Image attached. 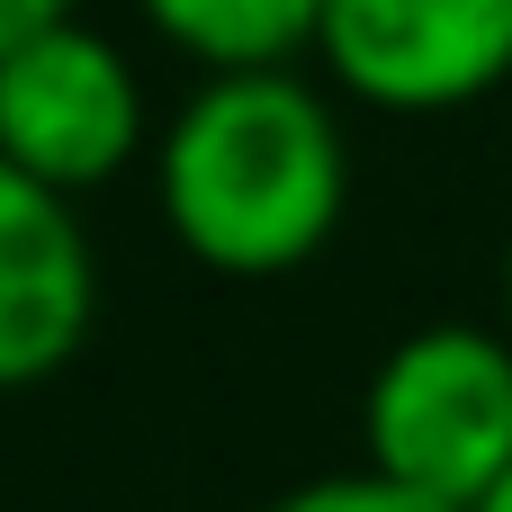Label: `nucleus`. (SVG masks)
Listing matches in <instances>:
<instances>
[{
	"label": "nucleus",
	"mask_w": 512,
	"mask_h": 512,
	"mask_svg": "<svg viewBox=\"0 0 512 512\" xmlns=\"http://www.w3.org/2000/svg\"><path fill=\"white\" fill-rule=\"evenodd\" d=\"M153 198L198 270L288 279L342 234L351 207L342 117L288 63L207 72L153 153Z\"/></svg>",
	"instance_id": "obj_1"
},
{
	"label": "nucleus",
	"mask_w": 512,
	"mask_h": 512,
	"mask_svg": "<svg viewBox=\"0 0 512 512\" xmlns=\"http://www.w3.org/2000/svg\"><path fill=\"white\" fill-rule=\"evenodd\" d=\"M369 468L441 504H486L512 477V333L504 324H423L405 333L360 396Z\"/></svg>",
	"instance_id": "obj_2"
},
{
	"label": "nucleus",
	"mask_w": 512,
	"mask_h": 512,
	"mask_svg": "<svg viewBox=\"0 0 512 512\" xmlns=\"http://www.w3.org/2000/svg\"><path fill=\"white\" fill-rule=\"evenodd\" d=\"M153 18L162 45H180L207 72H243V63H297L315 54L324 0H135Z\"/></svg>",
	"instance_id": "obj_6"
},
{
	"label": "nucleus",
	"mask_w": 512,
	"mask_h": 512,
	"mask_svg": "<svg viewBox=\"0 0 512 512\" xmlns=\"http://www.w3.org/2000/svg\"><path fill=\"white\" fill-rule=\"evenodd\" d=\"M324 72L387 117H450L512 81V0H324Z\"/></svg>",
	"instance_id": "obj_4"
},
{
	"label": "nucleus",
	"mask_w": 512,
	"mask_h": 512,
	"mask_svg": "<svg viewBox=\"0 0 512 512\" xmlns=\"http://www.w3.org/2000/svg\"><path fill=\"white\" fill-rule=\"evenodd\" d=\"M477 512H512V477H504V486H495V495H486Z\"/></svg>",
	"instance_id": "obj_9"
},
{
	"label": "nucleus",
	"mask_w": 512,
	"mask_h": 512,
	"mask_svg": "<svg viewBox=\"0 0 512 512\" xmlns=\"http://www.w3.org/2000/svg\"><path fill=\"white\" fill-rule=\"evenodd\" d=\"M261 512H468V504H441L423 486H396L387 468H351V477H315V486H297V495H279V504H261Z\"/></svg>",
	"instance_id": "obj_7"
},
{
	"label": "nucleus",
	"mask_w": 512,
	"mask_h": 512,
	"mask_svg": "<svg viewBox=\"0 0 512 512\" xmlns=\"http://www.w3.org/2000/svg\"><path fill=\"white\" fill-rule=\"evenodd\" d=\"M99 315V261L63 189L0 153V396L45 387L81 360Z\"/></svg>",
	"instance_id": "obj_5"
},
{
	"label": "nucleus",
	"mask_w": 512,
	"mask_h": 512,
	"mask_svg": "<svg viewBox=\"0 0 512 512\" xmlns=\"http://www.w3.org/2000/svg\"><path fill=\"white\" fill-rule=\"evenodd\" d=\"M135 144H144V81L117 54V36L54 18L0 54V153L18 171L81 198L108 189L135 162Z\"/></svg>",
	"instance_id": "obj_3"
},
{
	"label": "nucleus",
	"mask_w": 512,
	"mask_h": 512,
	"mask_svg": "<svg viewBox=\"0 0 512 512\" xmlns=\"http://www.w3.org/2000/svg\"><path fill=\"white\" fill-rule=\"evenodd\" d=\"M54 18H72V0H0V54L27 45L36 27H54Z\"/></svg>",
	"instance_id": "obj_8"
},
{
	"label": "nucleus",
	"mask_w": 512,
	"mask_h": 512,
	"mask_svg": "<svg viewBox=\"0 0 512 512\" xmlns=\"http://www.w3.org/2000/svg\"><path fill=\"white\" fill-rule=\"evenodd\" d=\"M504 333H512V243H504Z\"/></svg>",
	"instance_id": "obj_10"
}]
</instances>
